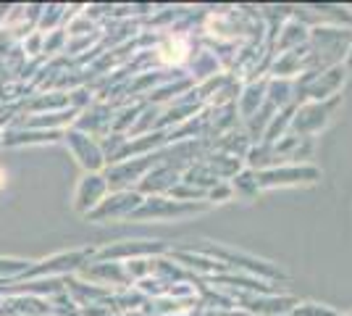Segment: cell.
Masks as SVG:
<instances>
[{
    "instance_id": "7a4b0ae2",
    "label": "cell",
    "mask_w": 352,
    "mask_h": 316,
    "mask_svg": "<svg viewBox=\"0 0 352 316\" xmlns=\"http://www.w3.org/2000/svg\"><path fill=\"white\" fill-rule=\"evenodd\" d=\"M158 53H161V59L166 61V63H179V61L187 59L190 48H187V40H182V37H168Z\"/></svg>"
},
{
    "instance_id": "6da1fadb",
    "label": "cell",
    "mask_w": 352,
    "mask_h": 316,
    "mask_svg": "<svg viewBox=\"0 0 352 316\" xmlns=\"http://www.w3.org/2000/svg\"><path fill=\"white\" fill-rule=\"evenodd\" d=\"M316 180H318V169L302 166V169H274V171H265L258 185L274 187V185H297V182H316Z\"/></svg>"
},
{
    "instance_id": "3957f363",
    "label": "cell",
    "mask_w": 352,
    "mask_h": 316,
    "mask_svg": "<svg viewBox=\"0 0 352 316\" xmlns=\"http://www.w3.org/2000/svg\"><path fill=\"white\" fill-rule=\"evenodd\" d=\"M3 185H6V171L0 169V187H3Z\"/></svg>"
}]
</instances>
